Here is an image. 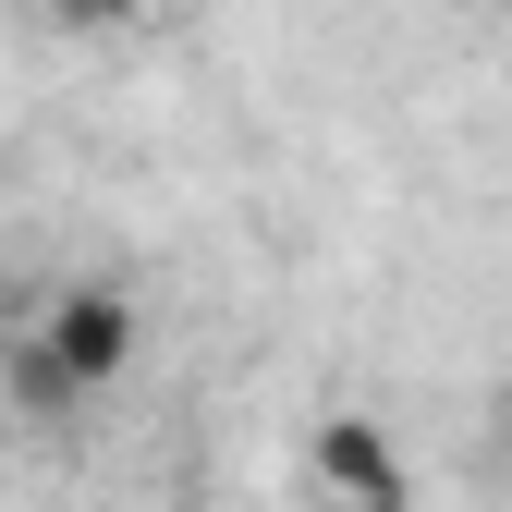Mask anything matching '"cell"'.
<instances>
[{
    "label": "cell",
    "instance_id": "obj_2",
    "mask_svg": "<svg viewBox=\"0 0 512 512\" xmlns=\"http://www.w3.org/2000/svg\"><path fill=\"white\" fill-rule=\"evenodd\" d=\"M37 342H49V366L74 378V391H110V378L135 366V305H122V293H61L37 317Z\"/></svg>",
    "mask_w": 512,
    "mask_h": 512
},
{
    "label": "cell",
    "instance_id": "obj_3",
    "mask_svg": "<svg viewBox=\"0 0 512 512\" xmlns=\"http://www.w3.org/2000/svg\"><path fill=\"white\" fill-rule=\"evenodd\" d=\"M13 403H25V415H74V403H86V391H74V378H61V366H49V342H37V330L13 342Z\"/></svg>",
    "mask_w": 512,
    "mask_h": 512
},
{
    "label": "cell",
    "instance_id": "obj_4",
    "mask_svg": "<svg viewBox=\"0 0 512 512\" xmlns=\"http://www.w3.org/2000/svg\"><path fill=\"white\" fill-rule=\"evenodd\" d=\"M61 25H110V13H135V0H49Z\"/></svg>",
    "mask_w": 512,
    "mask_h": 512
},
{
    "label": "cell",
    "instance_id": "obj_1",
    "mask_svg": "<svg viewBox=\"0 0 512 512\" xmlns=\"http://www.w3.org/2000/svg\"><path fill=\"white\" fill-rule=\"evenodd\" d=\"M305 452H317V488L354 500V512H403V500H415V476H403V452H391L378 415H317Z\"/></svg>",
    "mask_w": 512,
    "mask_h": 512
},
{
    "label": "cell",
    "instance_id": "obj_5",
    "mask_svg": "<svg viewBox=\"0 0 512 512\" xmlns=\"http://www.w3.org/2000/svg\"><path fill=\"white\" fill-rule=\"evenodd\" d=\"M500 427H512V403H500Z\"/></svg>",
    "mask_w": 512,
    "mask_h": 512
}]
</instances>
